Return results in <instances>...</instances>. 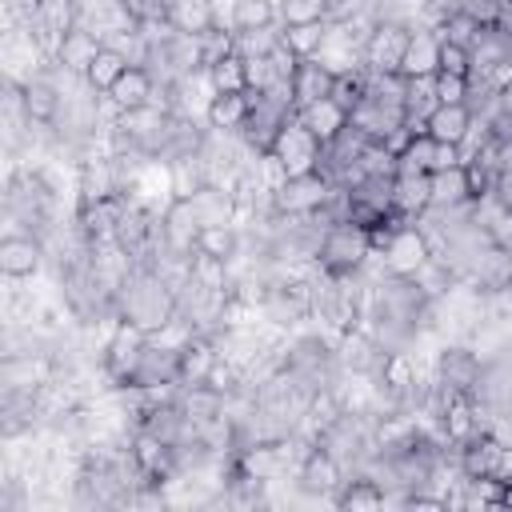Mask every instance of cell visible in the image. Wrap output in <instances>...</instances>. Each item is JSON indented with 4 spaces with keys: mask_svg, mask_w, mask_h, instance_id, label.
<instances>
[{
    "mask_svg": "<svg viewBox=\"0 0 512 512\" xmlns=\"http://www.w3.org/2000/svg\"><path fill=\"white\" fill-rule=\"evenodd\" d=\"M144 352H148V332L136 328L132 320H116V328L108 332V344L100 352V368L112 380V388H128L136 380Z\"/></svg>",
    "mask_w": 512,
    "mask_h": 512,
    "instance_id": "obj_2",
    "label": "cell"
},
{
    "mask_svg": "<svg viewBox=\"0 0 512 512\" xmlns=\"http://www.w3.org/2000/svg\"><path fill=\"white\" fill-rule=\"evenodd\" d=\"M332 100H336L344 112H352V108L364 100V68H360V72H344V76H336V84H332Z\"/></svg>",
    "mask_w": 512,
    "mask_h": 512,
    "instance_id": "obj_35",
    "label": "cell"
},
{
    "mask_svg": "<svg viewBox=\"0 0 512 512\" xmlns=\"http://www.w3.org/2000/svg\"><path fill=\"white\" fill-rule=\"evenodd\" d=\"M128 68H132V64H128V56H124V52H116L112 44H104V48L96 52V60L88 64L84 80H88V88H92V92H112V84H116Z\"/></svg>",
    "mask_w": 512,
    "mask_h": 512,
    "instance_id": "obj_24",
    "label": "cell"
},
{
    "mask_svg": "<svg viewBox=\"0 0 512 512\" xmlns=\"http://www.w3.org/2000/svg\"><path fill=\"white\" fill-rule=\"evenodd\" d=\"M408 36H412V28H408V24L380 20V24L372 28V36L364 40V68H368V72H400V60H404Z\"/></svg>",
    "mask_w": 512,
    "mask_h": 512,
    "instance_id": "obj_8",
    "label": "cell"
},
{
    "mask_svg": "<svg viewBox=\"0 0 512 512\" xmlns=\"http://www.w3.org/2000/svg\"><path fill=\"white\" fill-rule=\"evenodd\" d=\"M296 120L320 140V144H328V140H336L344 128H348V112L332 100V96H324V100H312V104H304V108H296Z\"/></svg>",
    "mask_w": 512,
    "mask_h": 512,
    "instance_id": "obj_17",
    "label": "cell"
},
{
    "mask_svg": "<svg viewBox=\"0 0 512 512\" xmlns=\"http://www.w3.org/2000/svg\"><path fill=\"white\" fill-rule=\"evenodd\" d=\"M496 104H500V112H508L512 116V80L500 88V96H496Z\"/></svg>",
    "mask_w": 512,
    "mask_h": 512,
    "instance_id": "obj_39",
    "label": "cell"
},
{
    "mask_svg": "<svg viewBox=\"0 0 512 512\" xmlns=\"http://www.w3.org/2000/svg\"><path fill=\"white\" fill-rule=\"evenodd\" d=\"M440 72H452V76H472V48H460V44L440 40Z\"/></svg>",
    "mask_w": 512,
    "mask_h": 512,
    "instance_id": "obj_37",
    "label": "cell"
},
{
    "mask_svg": "<svg viewBox=\"0 0 512 512\" xmlns=\"http://www.w3.org/2000/svg\"><path fill=\"white\" fill-rule=\"evenodd\" d=\"M100 48H104V40H100L96 32H88L84 24H72V28L60 36V48H56V56H52V60H56L60 68H68V72L84 76Z\"/></svg>",
    "mask_w": 512,
    "mask_h": 512,
    "instance_id": "obj_13",
    "label": "cell"
},
{
    "mask_svg": "<svg viewBox=\"0 0 512 512\" xmlns=\"http://www.w3.org/2000/svg\"><path fill=\"white\" fill-rule=\"evenodd\" d=\"M40 260H44V240L32 236V232H12L0 240V272L8 280H28L40 272Z\"/></svg>",
    "mask_w": 512,
    "mask_h": 512,
    "instance_id": "obj_10",
    "label": "cell"
},
{
    "mask_svg": "<svg viewBox=\"0 0 512 512\" xmlns=\"http://www.w3.org/2000/svg\"><path fill=\"white\" fill-rule=\"evenodd\" d=\"M208 80H212V88H216V92H244V88H248L244 56L236 52V56H228V60L212 64V68H208Z\"/></svg>",
    "mask_w": 512,
    "mask_h": 512,
    "instance_id": "obj_30",
    "label": "cell"
},
{
    "mask_svg": "<svg viewBox=\"0 0 512 512\" xmlns=\"http://www.w3.org/2000/svg\"><path fill=\"white\" fill-rule=\"evenodd\" d=\"M460 204H472L464 164H452L444 172H432V208H460Z\"/></svg>",
    "mask_w": 512,
    "mask_h": 512,
    "instance_id": "obj_22",
    "label": "cell"
},
{
    "mask_svg": "<svg viewBox=\"0 0 512 512\" xmlns=\"http://www.w3.org/2000/svg\"><path fill=\"white\" fill-rule=\"evenodd\" d=\"M376 380H380L388 392H396V396H400V408H404V400L416 392V384H420L424 376H420V364H416L412 352L392 348V352H384V360H380V368H376Z\"/></svg>",
    "mask_w": 512,
    "mask_h": 512,
    "instance_id": "obj_14",
    "label": "cell"
},
{
    "mask_svg": "<svg viewBox=\"0 0 512 512\" xmlns=\"http://www.w3.org/2000/svg\"><path fill=\"white\" fill-rule=\"evenodd\" d=\"M392 208L404 220H420L432 208V172H412L392 180Z\"/></svg>",
    "mask_w": 512,
    "mask_h": 512,
    "instance_id": "obj_16",
    "label": "cell"
},
{
    "mask_svg": "<svg viewBox=\"0 0 512 512\" xmlns=\"http://www.w3.org/2000/svg\"><path fill=\"white\" fill-rule=\"evenodd\" d=\"M272 24H280L276 0H232V16H228L232 32H256V28H272Z\"/></svg>",
    "mask_w": 512,
    "mask_h": 512,
    "instance_id": "obj_23",
    "label": "cell"
},
{
    "mask_svg": "<svg viewBox=\"0 0 512 512\" xmlns=\"http://www.w3.org/2000/svg\"><path fill=\"white\" fill-rule=\"evenodd\" d=\"M436 72H440V36L428 28H412L400 60V76L412 80V76H436Z\"/></svg>",
    "mask_w": 512,
    "mask_h": 512,
    "instance_id": "obj_15",
    "label": "cell"
},
{
    "mask_svg": "<svg viewBox=\"0 0 512 512\" xmlns=\"http://www.w3.org/2000/svg\"><path fill=\"white\" fill-rule=\"evenodd\" d=\"M368 256H372V244H368V232H364L360 224H348V220H344V224L324 228V240H320L316 260H320V268H324L328 276L360 272Z\"/></svg>",
    "mask_w": 512,
    "mask_h": 512,
    "instance_id": "obj_3",
    "label": "cell"
},
{
    "mask_svg": "<svg viewBox=\"0 0 512 512\" xmlns=\"http://www.w3.org/2000/svg\"><path fill=\"white\" fill-rule=\"evenodd\" d=\"M432 152H436V140L428 132H416L404 152L396 156V176H412V172H428L432 168Z\"/></svg>",
    "mask_w": 512,
    "mask_h": 512,
    "instance_id": "obj_28",
    "label": "cell"
},
{
    "mask_svg": "<svg viewBox=\"0 0 512 512\" xmlns=\"http://www.w3.org/2000/svg\"><path fill=\"white\" fill-rule=\"evenodd\" d=\"M464 280H472L480 292H500V288H512V248H504V244H484L476 256H472V264H468V276Z\"/></svg>",
    "mask_w": 512,
    "mask_h": 512,
    "instance_id": "obj_11",
    "label": "cell"
},
{
    "mask_svg": "<svg viewBox=\"0 0 512 512\" xmlns=\"http://www.w3.org/2000/svg\"><path fill=\"white\" fill-rule=\"evenodd\" d=\"M136 24H172V0H120Z\"/></svg>",
    "mask_w": 512,
    "mask_h": 512,
    "instance_id": "obj_34",
    "label": "cell"
},
{
    "mask_svg": "<svg viewBox=\"0 0 512 512\" xmlns=\"http://www.w3.org/2000/svg\"><path fill=\"white\" fill-rule=\"evenodd\" d=\"M280 8V24H316L328 20V4L324 0H276Z\"/></svg>",
    "mask_w": 512,
    "mask_h": 512,
    "instance_id": "obj_33",
    "label": "cell"
},
{
    "mask_svg": "<svg viewBox=\"0 0 512 512\" xmlns=\"http://www.w3.org/2000/svg\"><path fill=\"white\" fill-rule=\"evenodd\" d=\"M332 84H336V76H332L316 56H304V60L296 64V72H292V96H296V108L332 96Z\"/></svg>",
    "mask_w": 512,
    "mask_h": 512,
    "instance_id": "obj_18",
    "label": "cell"
},
{
    "mask_svg": "<svg viewBox=\"0 0 512 512\" xmlns=\"http://www.w3.org/2000/svg\"><path fill=\"white\" fill-rule=\"evenodd\" d=\"M496 208H504V212H512V172L508 168H500V176H496V184H492V196H488Z\"/></svg>",
    "mask_w": 512,
    "mask_h": 512,
    "instance_id": "obj_38",
    "label": "cell"
},
{
    "mask_svg": "<svg viewBox=\"0 0 512 512\" xmlns=\"http://www.w3.org/2000/svg\"><path fill=\"white\" fill-rule=\"evenodd\" d=\"M320 152H324V144L292 116L284 128H280V136H276V144H272V156L284 164V172L288 176H300V172H316L320 168Z\"/></svg>",
    "mask_w": 512,
    "mask_h": 512,
    "instance_id": "obj_4",
    "label": "cell"
},
{
    "mask_svg": "<svg viewBox=\"0 0 512 512\" xmlns=\"http://www.w3.org/2000/svg\"><path fill=\"white\" fill-rule=\"evenodd\" d=\"M336 184L316 168V172H300V176H288L284 188L276 192V208L280 212H296V216H316L328 200Z\"/></svg>",
    "mask_w": 512,
    "mask_h": 512,
    "instance_id": "obj_7",
    "label": "cell"
},
{
    "mask_svg": "<svg viewBox=\"0 0 512 512\" xmlns=\"http://www.w3.org/2000/svg\"><path fill=\"white\" fill-rule=\"evenodd\" d=\"M228 56H236V32H228V28H208L204 36H200V60H204V68H212V64H220V60H228Z\"/></svg>",
    "mask_w": 512,
    "mask_h": 512,
    "instance_id": "obj_32",
    "label": "cell"
},
{
    "mask_svg": "<svg viewBox=\"0 0 512 512\" xmlns=\"http://www.w3.org/2000/svg\"><path fill=\"white\" fill-rule=\"evenodd\" d=\"M172 24L180 32L204 36L208 28H216V4L212 0H172Z\"/></svg>",
    "mask_w": 512,
    "mask_h": 512,
    "instance_id": "obj_26",
    "label": "cell"
},
{
    "mask_svg": "<svg viewBox=\"0 0 512 512\" xmlns=\"http://www.w3.org/2000/svg\"><path fill=\"white\" fill-rule=\"evenodd\" d=\"M384 500H388V492H384V484L376 476H352L336 492V508H352V512L356 508H380Z\"/></svg>",
    "mask_w": 512,
    "mask_h": 512,
    "instance_id": "obj_25",
    "label": "cell"
},
{
    "mask_svg": "<svg viewBox=\"0 0 512 512\" xmlns=\"http://www.w3.org/2000/svg\"><path fill=\"white\" fill-rule=\"evenodd\" d=\"M296 484L304 496H320V500H332L336 504V492L344 484V464L336 456H328L320 444H312L296 468Z\"/></svg>",
    "mask_w": 512,
    "mask_h": 512,
    "instance_id": "obj_6",
    "label": "cell"
},
{
    "mask_svg": "<svg viewBox=\"0 0 512 512\" xmlns=\"http://www.w3.org/2000/svg\"><path fill=\"white\" fill-rule=\"evenodd\" d=\"M160 224H164V244H168V248L188 252V256L196 252V240H200L204 220H200V212H196L192 200H172L168 212L160 216Z\"/></svg>",
    "mask_w": 512,
    "mask_h": 512,
    "instance_id": "obj_12",
    "label": "cell"
},
{
    "mask_svg": "<svg viewBox=\"0 0 512 512\" xmlns=\"http://www.w3.org/2000/svg\"><path fill=\"white\" fill-rule=\"evenodd\" d=\"M432 88H436V104H468V76L436 72L432 76Z\"/></svg>",
    "mask_w": 512,
    "mask_h": 512,
    "instance_id": "obj_36",
    "label": "cell"
},
{
    "mask_svg": "<svg viewBox=\"0 0 512 512\" xmlns=\"http://www.w3.org/2000/svg\"><path fill=\"white\" fill-rule=\"evenodd\" d=\"M472 128V108L468 104H436L428 116V136L440 144H464Z\"/></svg>",
    "mask_w": 512,
    "mask_h": 512,
    "instance_id": "obj_21",
    "label": "cell"
},
{
    "mask_svg": "<svg viewBox=\"0 0 512 512\" xmlns=\"http://www.w3.org/2000/svg\"><path fill=\"white\" fill-rule=\"evenodd\" d=\"M480 372H484V360H480L464 340H460V344H444V348L436 352L432 376H436L444 388H452V392L472 396L476 384H480Z\"/></svg>",
    "mask_w": 512,
    "mask_h": 512,
    "instance_id": "obj_5",
    "label": "cell"
},
{
    "mask_svg": "<svg viewBox=\"0 0 512 512\" xmlns=\"http://www.w3.org/2000/svg\"><path fill=\"white\" fill-rule=\"evenodd\" d=\"M116 312H120V320H132L136 328H144L152 336L176 316V292L152 268H132L124 288L116 292Z\"/></svg>",
    "mask_w": 512,
    "mask_h": 512,
    "instance_id": "obj_1",
    "label": "cell"
},
{
    "mask_svg": "<svg viewBox=\"0 0 512 512\" xmlns=\"http://www.w3.org/2000/svg\"><path fill=\"white\" fill-rule=\"evenodd\" d=\"M324 32H328V20H316V24H284L280 40H284L296 56H316L320 44H324Z\"/></svg>",
    "mask_w": 512,
    "mask_h": 512,
    "instance_id": "obj_29",
    "label": "cell"
},
{
    "mask_svg": "<svg viewBox=\"0 0 512 512\" xmlns=\"http://www.w3.org/2000/svg\"><path fill=\"white\" fill-rule=\"evenodd\" d=\"M248 112H252L248 88L244 92H216L212 104H208V112H204V124L216 128V132H240L244 120H248Z\"/></svg>",
    "mask_w": 512,
    "mask_h": 512,
    "instance_id": "obj_19",
    "label": "cell"
},
{
    "mask_svg": "<svg viewBox=\"0 0 512 512\" xmlns=\"http://www.w3.org/2000/svg\"><path fill=\"white\" fill-rule=\"evenodd\" d=\"M156 96H160V84H156V76L148 72V68H140V64H132L116 84H112V100L128 112V108H144V104H156Z\"/></svg>",
    "mask_w": 512,
    "mask_h": 512,
    "instance_id": "obj_20",
    "label": "cell"
},
{
    "mask_svg": "<svg viewBox=\"0 0 512 512\" xmlns=\"http://www.w3.org/2000/svg\"><path fill=\"white\" fill-rule=\"evenodd\" d=\"M380 256H384L388 276H416V268L432 256V244L420 224H404V228H396V236L388 240V248Z\"/></svg>",
    "mask_w": 512,
    "mask_h": 512,
    "instance_id": "obj_9",
    "label": "cell"
},
{
    "mask_svg": "<svg viewBox=\"0 0 512 512\" xmlns=\"http://www.w3.org/2000/svg\"><path fill=\"white\" fill-rule=\"evenodd\" d=\"M480 32H484V24H480V20H472L468 12H452V16H448V20L436 28V36H440V40L460 44V48H472Z\"/></svg>",
    "mask_w": 512,
    "mask_h": 512,
    "instance_id": "obj_31",
    "label": "cell"
},
{
    "mask_svg": "<svg viewBox=\"0 0 512 512\" xmlns=\"http://www.w3.org/2000/svg\"><path fill=\"white\" fill-rule=\"evenodd\" d=\"M196 252L232 260V256L240 252V228H236V224H204V228H200V240H196Z\"/></svg>",
    "mask_w": 512,
    "mask_h": 512,
    "instance_id": "obj_27",
    "label": "cell"
}]
</instances>
